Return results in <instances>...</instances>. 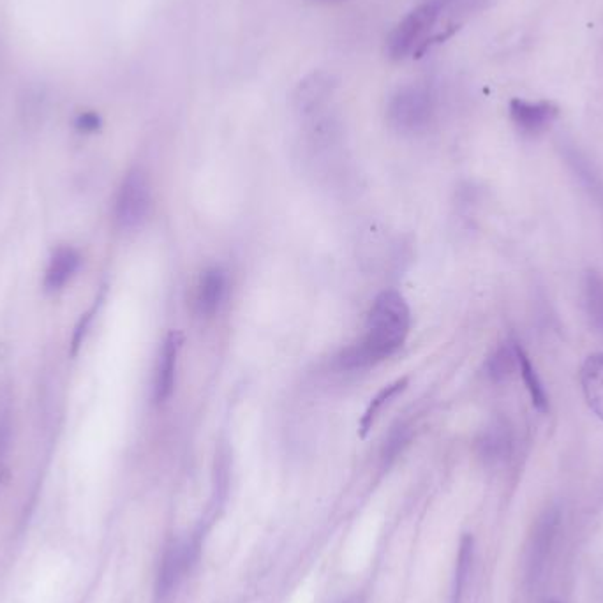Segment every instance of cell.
Listing matches in <instances>:
<instances>
[{
  "label": "cell",
  "instance_id": "cell-1",
  "mask_svg": "<svg viewBox=\"0 0 603 603\" xmlns=\"http://www.w3.org/2000/svg\"><path fill=\"white\" fill-rule=\"evenodd\" d=\"M411 314L397 291H385L374 300L365 335L337 357L343 371H362L392 357L410 332Z\"/></svg>",
  "mask_w": 603,
  "mask_h": 603
},
{
  "label": "cell",
  "instance_id": "cell-3",
  "mask_svg": "<svg viewBox=\"0 0 603 603\" xmlns=\"http://www.w3.org/2000/svg\"><path fill=\"white\" fill-rule=\"evenodd\" d=\"M440 11V6H436L434 2H425L404 16V20L395 27L388 38V57L392 60L406 59L417 45H422V39L438 20Z\"/></svg>",
  "mask_w": 603,
  "mask_h": 603
},
{
  "label": "cell",
  "instance_id": "cell-13",
  "mask_svg": "<svg viewBox=\"0 0 603 603\" xmlns=\"http://www.w3.org/2000/svg\"><path fill=\"white\" fill-rule=\"evenodd\" d=\"M406 385H408V378H402V380L395 381V383H392V385H388V387L383 388L380 394L374 397L373 401H371V404H369V408L365 410L362 422H360L362 436H365L367 431L373 427L374 420H376L378 415H380V411L383 410V406L392 401L394 397H397V395L401 394L402 390L406 388Z\"/></svg>",
  "mask_w": 603,
  "mask_h": 603
},
{
  "label": "cell",
  "instance_id": "cell-19",
  "mask_svg": "<svg viewBox=\"0 0 603 603\" xmlns=\"http://www.w3.org/2000/svg\"><path fill=\"white\" fill-rule=\"evenodd\" d=\"M316 2H335V0H316Z\"/></svg>",
  "mask_w": 603,
  "mask_h": 603
},
{
  "label": "cell",
  "instance_id": "cell-4",
  "mask_svg": "<svg viewBox=\"0 0 603 603\" xmlns=\"http://www.w3.org/2000/svg\"><path fill=\"white\" fill-rule=\"evenodd\" d=\"M150 186L145 173H127L115 201V217L122 228H136L149 216Z\"/></svg>",
  "mask_w": 603,
  "mask_h": 603
},
{
  "label": "cell",
  "instance_id": "cell-11",
  "mask_svg": "<svg viewBox=\"0 0 603 603\" xmlns=\"http://www.w3.org/2000/svg\"><path fill=\"white\" fill-rule=\"evenodd\" d=\"M80 267V254L73 247H59L50 258L46 268L45 288L48 291H57L66 286L67 281L75 276Z\"/></svg>",
  "mask_w": 603,
  "mask_h": 603
},
{
  "label": "cell",
  "instance_id": "cell-16",
  "mask_svg": "<svg viewBox=\"0 0 603 603\" xmlns=\"http://www.w3.org/2000/svg\"><path fill=\"white\" fill-rule=\"evenodd\" d=\"M471 556H473V540L469 536L462 538L461 554H459V563H457V575H455L454 603H459L464 582L468 577L469 565H471Z\"/></svg>",
  "mask_w": 603,
  "mask_h": 603
},
{
  "label": "cell",
  "instance_id": "cell-20",
  "mask_svg": "<svg viewBox=\"0 0 603 603\" xmlns=\"http://www.w3.org/2000/svg\"><path fill=\"white\" fill-rule=\"evenodd\" d=\"M346 603H358V602H346Z\"/></svg>",
  "mask_w": 603,
  "mask_h": 603
},
{
  "label": "cell",
  "instance_id": "cell-17",
  "mask_svg": "<svg viewBox=\"0 0 603 603\" xmlns=\"http://www.w3.org/2000/svg\"><path fill=\"white\" fill-rule=\"evenodd\" d=\"M406 443H408V432H406V429H401V427H399L397 431L390 434L387 445H385V450H383V459H385V461H392V459L397 457V454L401 452Z\"/></svg>",
  "mask_w": 603,
  "mask_h": 603
},
{
  "label": "cell",
  "instance_id": "cell-7",
  "mask_svg": "<svg viewBox=\"0 0 603 603\" xmlns=\"http://www.w3.org/2000/svg\"><path fill=\"white\" fill-rule=\"evenodd\" d=\"M191 561H193V549L189 545L175 544L166 551L157 577L159 598L172 595L179 582L184 579Z\"/></svg>",
  "mask_w": 603,
  "mask_h": 603
},
{
  "label": "cell",
  "instance_id": "cell-12",
  "mask_svg": "<svg viewBox=\"0 0 603 603\" xmlns=\"http://www.w3.org/2000/svg\"><path fill=\"white\" fill-rule=\"evenodd\" d=\"M515 353H517V369H519V373H521L524 385L528 388L531 402H533L535 410L540 411V413H545L547 408H549V401H547L544 385H542V381L538 378L535 367L531 364V360H529L528 355H526V351L522 350L519 344H515Z\"/></svg>",
  "mask_w": 603,
  "mask_h": 603
},
{
  "label": "cell",
  "instance_id": "cell-2",
  "mask_svg": "<svg viewBox=\"0 0 603 603\" xmlns=\"http://www.w3.org/2000/svg\"><path fill=\"white\" fill-rule=\"evenodd\" d=\"M434 113L431 92L422 85H406L388 103L387 119L397 133L415 134L429 126Z\"/></svg>",
  "mask_w": 603,
  "mask_h": 603
},
{
  "label": "cell",
  "instance_id": "cell-18",
  "mask_svg": "<svg viewBox=\"0 0 603 603\" xmlns=\"http://www.w3.org/2000/svg\"><path fill=\"white\" fill-rule=\"evenodd\" d=\"M101 126V120L97 117L96 113H83L82 117L78 119V127L85 131V133H92L97 131Z\"/></svg>",
  "mask_w": 603,
  "mask_h": 603
},
{
  "label": "cell",
  "instance_id": "cell-10",
  "mask_svg": "<svg viewBox=\"0 0 603 603\" xmlns=\"http://www.w3.org/2000/svg\"><path fill=\"white\" fill-rule=\"evenodd\" d=\"M581 385L589 410L603 420V353L589 355L581 369Z\"/></svg>",
  "mask_w": 603,
  "mask_h": 603
},
{
  "label": "cell",
  "instance_id": "cell-8",
  "mask_svg": "<svg viewBox=\"0 0 603 603\" xmlns=\"http://www.w3.org/2000/svg\"><path fill=\"white\" fill-rule=\"evenodd\" d=\"M224 295H226V276L221 268H209L201 274L196 295H194V307L196 313L203 318H210L221 309Z\"/></svg>",
  "mask_w": 603,
  "mask_h": 603
},
{
  "label": "cell",
  "instance_id": "cell-9",
  "mask_svg": "<svg viewBox=\"0 0 603 603\" xmlns=\"http://www.w3.org/2000/svg\"><path fill=\"white\" fill-rule=\"evenodd\" d=\"M179 335L170 334L166 337L163 350L157 360L156 378H154V397L157 402L168 401L175 388L177 374V357H179Z\"/></svg>",
  "mask_w": 603,
  "mask_h": 603
},
{
  "label": "cell",
  "instance_id": "cell-15",
  "mask_svg": "<svg viewBox=\"0 0 603 603\" xmlns=\"http://www.w3.org/2000/svg\"><path fill=\"white\" fill-rule=\"evenodd\" d=\"M508 447V434L505 427L492 425L484 432L482 440H480V450L485 457H499Z\"/></svg>",
  "mask_w": 603,
  "mask_h": 603
},
{
  "label": "cell",
  "instance_id": "cell-6",
  "mask_svg": "<svg viewBox=\"0 0 603 603\" xmlns=\"http://www.w3.org/2000/svg\"><path fill=\"white\" fill-rule=\"evenodd\" d=\"M337 89V78L328 71H314L298 83L293 94L295 110L302 115L318 112L321 106L327 105L328 99L334 96Z\"/></svg>",
  "mask_w": 603,
  "mask_h": 603
},
{
  "label": "cell",
  "instance_id": "cell-14",
  "mask_svg": "<svg viewBox=\"0 0 603 603\" xmlns=\"http://www.w3.org/2000/svg\"><path fill=\"white\" fill-rule=\"evenodd\" d=\"M517 369V353H515V344L503 346L492 355L489 364H487V373L492 381H505L510 378V374Z\"/></svg>",
  "mask_w": 603,
  "mask_h": 603
},
{
  "label": "cell",
  "instance_id": "cell-5",
  "mask_svg": "<svg viewBox=\"0 0 603 603\" xmlns=\"http://www.w3.org/2000/svg\"><path fill=\"white\" fill-rule=\"evenodd\" d=\"M559 108L551 101H526V99H512L510 101V119L522 134L536 136L544 133L552 122L558 119Z\"/></svg>",
  "mask_w": 603,
  "mask_h": 603
}]
</instances>
